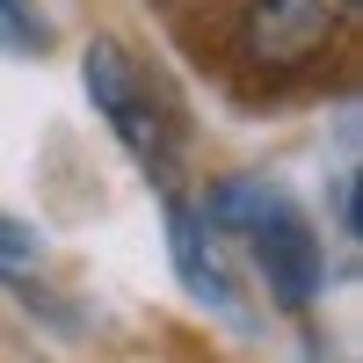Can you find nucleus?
Returning a JSON list of instances; mask_svg holds the SVG:
<instances>
[{
	"mask_svg": "<svg viewBox=\"0 0 363 363\" xmlns=\"http://www.w3.org/2000/svg\"><path fill=\"white\" fill-rule=\"evenodd\" d=\"M80 80H87V95H95V109L109 116V131H116V145L138 160V167H153V174H167L174 160H182V102L160 87V73L145 66V58L131 51V44H116V37H95L87 44V66H80Z\"/></svg>",
	"mask_w": 363,
	"mask_h": 363,
	"instance_id": "obj_1",
	"label": "nucleus"
},
{
	"mask_svg": "<svg viewBox=\"0 0 363 363\" xmlns=\"http://www.w3.org/2000/svg\"><path fill=\"white\" fill-rule=\"evenodd\" d=\"M0 262H37V233L0 211Z\"/></svg>",
	"mask_w": 363,
	"mask_h": 363,
	"instance_id": "obj_6",
	"label": "nucleus"
},
{
	"mask_svg": "<svg viewBox=\"0 0 363 363\" xmlns=\"http://www.w3.org/2000/svg\"><path fill=\"white\" fill-rule=\"evenodd\" d=\"M255 247V269H262V284H269V298H277V306H313L320 298V240H313V225L298 218V203L284 196L277 211H269L262 225H247L240 233Z\"/></svg>",
	"mask_w": 363,
	"mask_h": 363,
	"instance_id": "obj_3",
	"label": "nucleus"
},
{
	"mask_svg": "<svg viewBox=\"0 0 363 363\" xmlns=\"http://www.w3.org/2000/svg\"><path fill=\"white\" fill-rule=\"evenodd\" d=\"M335 0H247L233 22V44L255 73H306L335 44Z\"/></svg>",
	"mask_w": 363,
	"mask_h": 363,
	"instance_id": "obj_2",
	"label": "nucleus"
},
{
	"mask_svg": "<svg viewBox=\"0 0 363 363\" xmlns=\"http://www.w3.org/2000/svg\"><path fill=\"white\" fill-rule=\"evenodd\" d=\"M51 15L37 8V0H0V51L8 58H44L51 51Z\"/></svg>",
	"mask_w": 363,
	"mask_h": 363,
	"instance_id": "obj_5",
	"label": "nucleus"
},
{
	"mask_svg": "<svg viewBox=\"0 0 363 363\" xmlns=\"http://www.w3.org/2000/svg\"><path fill=\"white\" fill-rule=\"evenodd\" d=\"M167 233H174V262H182V277H189V291L203 298V306H233L225 269H218V255H211V225L189 203H167Z\"/></svg>",
	"mask_w": 363,
	"mask_h": 363,
	"instance_id": "obj_4",
	"label": "nucleus"
}]
</instances>
